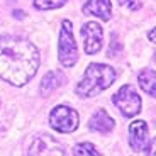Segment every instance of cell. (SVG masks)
<instances>
[{"mask_svg":"<svg viewBox=\"0 0 156 156\" xmlns=\"http://www.w3.org/2000/svg\"><path fill=\"white\" fill-rule=\"evenodd\" d=\"M39 51L27 39L17 36L0 37V78L14 87H22L39 68Z\"/></svg>","mask_w":156,"mask_h":156,"instance_id":"6da1fadb","label":"cell"},{"mask_svg":"<svg viewBox=\"0 0 156 156\" xmlns=\"http://www.w3.org/2000/svg\"><path fill=\"white\" fill-rule=\"evenodd\" d=\"M115 82V70L109 65L92 63L88 65L82 82L76 85V94L80 97H94L104 92Z\"/></svg>","mask_w":156,"mask_h":156,"instance_id":"7a4b0ae2","label":"cell"},{"mask_svg":"<svg viewBox=\"0 0 156 156\" xmlns=\"http://www.w3.org/2000/svg\"><path fill=\"white\" fill-rule=\"evenodd\" d=\"M58 58L65 68L75 66L78 59V49L75 43L73 32H71V22L63 20L61 24V32H59V43H58Z\"/></svg>","mask_w":156,"mask_h":156,"instance_id":"3957f363","label":"cell"},{"mask_svg":"<svg viewBox=\"0 0 156 156\" xmlns=\"http://www.w3.org/2000/svg\"><path fill=\"white\" fill-rule=\"evenodd\" d=\"M112 102L119 107L124 117H134L141 112V97L133 85H124L112 97Z\"/></svg>","mask_w":156,"mask_h":156,"instance_id":"277c9868","label":"cell"},{"mask_svg":"<svg viewBox=\"0 0 156 156\" xmlns=\"http://www.w3.org/2000/svg\"><path fill=\"white\" fill-rule=\"evenodd\" d=\"M49 122L58 133H73L78 127V112L66 105H58L51 112Z\"/></svg>","mask_w":156,"mask_h":156,"instance_id":"5b68a950","label":"cell"},{"mask_svg":"<svg viewBox=\"0 0 156 156\" xmlns=\"http://www.w3.org/2000/svg\"><path fill=\"white\" fill-rule=\"evenodd\" d=\"M129 143L136 153H146L149 146V127L144 121H134L129 126Z\"/></svg>","mask_w":156,"mask_h":156,"instance_id":"8992f818","label":"cell"},{"mask_svg":"<svg viewBox=\"0 0 156 156\" xmlns=\"http://www.w3.org/2000/svg\"><path fill=\"white\" fill-rule=\"evenodd\" d=\"M82 37L85 43V53L87 55H95L102 48V39H104V31L97 22H87L82 26Z\"/></svg>","mask_w":156,"mask_h":156,"instance_id":"52a82bcc","label":"cell"},{"mask_svg":"<svg viewBox=\"0 0 156 156\" xmlns=\"http://www.w3.org/2000/svg\"><path fill=\"white\" fill-rule=\"evenodd\" d=\"M110 12H112L110 0H88V2L83 5V14L100 17L102 20H109Z\"/></svg>","mask_w":156,"mask_h":156,"instance_id":"ba28073f","label":"cell"},{"mask_svg":"<svg viewBox=\"0 0 156 156\" xmlns=\"http://www.w3.org/2000/svg\"><path fill=\"white\" fill-rule=\"evenodd\" d=\"M112 127H114V119L102 109L97 110V112L92 115V119H90V129H92V131L107 134V133L112 131Z\"/></svg>","mask_w":156,"mask_h":156,"instance_id":"9c48e42d","label":"cell"},{"mask_svg":"<svg viewBox=\"0 0 156 156\" xmlns=\"http://www.w3.org/2000/svg\"><path fill=\"white\" fill-rule=\"evenodd\" d=\"M48 153H53V154H61V148L56 144L55 141L51 139L49 136H43L37 137L34 141V144L29 148V154H48Z\"/></svg>","mask_w":156,"mask_h":156,"instance_id":"30bf717a","label":"cell"},{"mask_svg":"<svg viewBox=\"0 0 156 156\" xmlns=\"http://www.w3.org/2000/svg\"><path fill=\"white\" fill-rule=\"evenodd\" d=\"M63 83H65V75H63L61 71H49V73H46L43 76V80H41L39 92L46 97V95H49L51 92H55V90L58 88L59 85H63Z\"/></svg>","mask_w":156,"mask_h":156,"instance_id":"8fae6325","label":"cell"},{"mask_svg":"<svg viewBox=\"0 0 156 156\" xmlns=\"http://www.w3.org/2000/svg\"><path fill=\"white\" fill-rule=\"evenodd\" d=\"M137 82H139V87L148 95L156 97V71H151V70L139 71L137 73Z\"/></svg>","mask_w":156,"mask_h":156,"instance_id":"7c38bea8","label":"cell"},{"mask_svg":"<svg viewBox=\"0 0 156 156\" xmlns=\"http://www.w3.org/2000/svg\"><path fill=\"white\" fill-rule=\"evenodd\" d=\"M66 4V0H34V7L37 10H51V9H59Z\"/></svg>","mask_w":156,"mask_h":156,"instance_id":"4fadbf2b","label":"cell"},{"mask_svg":"<svg viewBox=\"0 0 156 156\" xmlns=\"http://www.w3.org/2000/svg\"><path fill=\"white\" fill-rule=\"evenodd\" d=\"M73 154L76 156H87V154H92V156H97L100 154V153L97 151V148H95L94 144H90V143H80V144H76L73 148Z\"/></svg>","mask_w":156,"mask_h":156,"instance_id":"5bb4252c","label":"cell"},{"mask_svg":"<svg viewBox=\"0 0 156 156\" xmlns=\"http://www.w3.org/2000/svg\"><path fill=\"white\" fill-rule=\"evenodd\" d=\"M121 49H122V44L119 43V39H117V34L114 32L112 34V43H110V46H109V51H107V55H109V58L110 56H117L119 53H121Z\"/></svg>","mask_w":156,"mask_h":156,"instance_id":"9a60e30c","label":"cell"},{"mask_svg":"<svg viewBox=\"0 0 156 156\" xmlns=\"http://www.w3.org/2000/svg\"><path fill=\"white\" fill-rule=\"evenodd\" d=\"M119 2H121V5H127V7L133 9V10H136V9L141 7V4L137 0H119Z\"/></svg>","mask_w":156,"mask_h":156,"instance_id":"2e32d148","label":"cell"},{"mask_svg":"<svg viewBox=\"0 0 156 156\" xmlns=\"http://www.w3.org/2000/svg\"><path fill=\"white\" fill-rule=\"evenodd\" d=\"M146 153H148V154H156V137L153 141H149V146H148V149H146Z\"/></svg>","mask_w":156,"mask_h":156,"instance_id":"e0dca14e","label":"cell"},{"mask_svg":"<svg viewBox=\"0 0 156 156\" xmlns=\"http://www.w3.org/2000/svg\"><path fill=\"white\" fill-rule=\"evenodd\" d=\"M148 37H149V41H151L153 44H156V27H154V29H153V31L148 34Z\"/></svg>","mask_w":156,"mask_h":156,"instance_id":"ac0fdd59","label":"cell"},{"mask_svg":"<svg viewBox=\"0 0 156 156\" xmlns=\"http://www.w3.org/2000/svg\"><path fill=\"white\" fill-rule=\"evenodd\" d=\"M14 16H16V17H19V19H22V17H24V14H22V12H14Z\"/></svg>","mask_w":156,"mask_h":156,"instance_id":"d6986e66","label":"cell"},{"mask_svg":"<svg viewBox=\"0 0 156 156\" xmlns=\"http://www.w3.org/2000/svg\"><path fill=\"white\" fill-rule=\"evenodd\" d=\"M153 58H154V61H156V53H154V56H153Z\"/></svg>","mask_w":156,"mask_h":156,"instance_id":"ffe728a7","label":"cell"}]
</instances>
